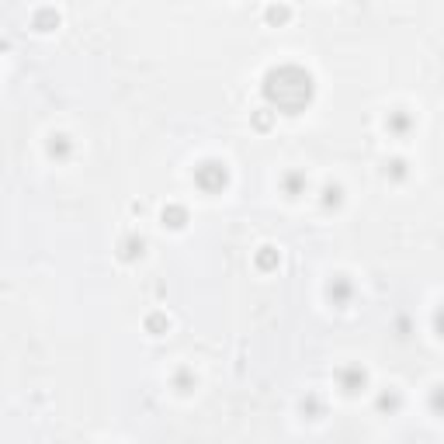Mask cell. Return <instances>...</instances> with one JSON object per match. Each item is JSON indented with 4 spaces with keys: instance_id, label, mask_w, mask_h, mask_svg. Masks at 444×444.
<instances>
[{
    "instance_id": "17",
    "label": "cell",
    "mask_w": 444,
    "mask_h": 444,
    "mask_svg": "<svg viewBox=\"0 0 444 444\" xmlns=\"http://www.w3.org/2000/svg\"><path fill=\"white\" fill-rule=\"evenodd\" d=\"M275 119H278V115H275L271 108H257V112L250 115V121H253V128H257V132H268V128L275 125Z\"/></svg>"
},
{
    "instance_id": "4",
    "label": "cell",
    "mask_w": 444,
    "mask_h": 444,
    "mask_svg": "<svg viewBox=\"0 0 444 444\" xmlns=\"http://www.w3.org/2000/svg\"><path fill=\"white\" fill-rule=\"evenodd\" d=\"M326 299H330L337 309H347L351 299H354V282H351L347 275H333V278L326 282Z\"/></svg>"
},
{
    "instance_id": "3",
    "label": "cell",
    "mask_w": 444,
    "mask_h": 444,
    "mask_svg": "<svg viewBox=\"0 0 444 444\" xmlns=\"http://www.w3.org/2000/svg\"><path fill=\"white\" fill-rule=\"evenodd\" d=\"M337 389L344 396H361L364 389H368V371H364L361 364H344L337 371Z\"/></svg>"
},
{
    "instance_id": "16",
    "label": "cell",
    "mask_w": 444,
    "mask_h": 444,
    "mask_svg": "<svg viewBox=\"0 0 444 444\" xmlns=\"http://www.w3.org/2000/svg\"><path fill=\"white\" fill-rule=\"evenodd\" d=\"M400 406H403V392H396V389H385L378 396V413H400Z\"/></svg>"
},
{
    "instance_id": "9",
    "label": "cell",
    "mask_w": 444,
    "mask_h": 444,
    "mask_svg": "<svg viewBox=\"0 0 444 444\" xmlns=\"http://www.w3.org/2000/svg\"><path fill=\"white\" fill-rule=\"evenodd\" d=\"M253 264H257V271L271 275V271H278V268H282V250H278V246H271V243H264V246L253 253Z\"/></svg>"
},
{
    "instance_id": "18",
    "label": "cell",
    "mask_w": 444,
    "mask_h": 444,
    "mask_svg": "<svg viewBox=\"0 0 444 444\" xmlns=\"http://www.w3.org/2000/svg\"><path fill=\"white\" fill-rule=\"evenodd\" d=\"M406 174H409V170H406L403 157H396V160L385 163V177H389V181H406Z\"/></svg>"
},
{
    "instance_id": "2",
    "label": "cell",
    "mask_w": 444,
    "mask_h": 444,
    "mask_svg": "<svg viewBox=\"0 0 444 444\" xmlns=\"http://www.w3.org/2000/svg\"><path fill=\"white\" fill-rule=\"evenodd\" d=\"M195 188L205 191V195H219V191H226L229 188V167L222 160H215V157H208L195 167Z\"/></svg>"
},
{
    "instance_id": "6",
    "label": "cell",
    "mask_w": 444,
    "mask_h": 444,
    "mask_svg": "<svg viewBox=\"0 0 444 444\" xmlns=\"http://www.w3.org/2000/svg\"><path fill=\"white\" fill-rule=\"evenodd\" d=\"M385 132H389L392 139H406V136L413 132V115H409L406 108H392V112L385 115Z\"/></svg>"
},
{
    "instance_id": "15",
    "label": "cell",
    "mask_w": 444,
    "mask_h": 444,
    "mask_svg": "<svg viewBox=\"0 0 444 444\" xmlns=\"http://www.w3.org/2000/svg\"><path fill=\"white\" fill-rule=\"evenodd\" d=\"M143 330H146L150 337H163V333L170 330V316H167V313H160V309H153V313L143 320Z\"/></svg>"
},
{
    "instance_id": "13",
    "label": "cell",
    "mask_w": 444,
    "mask_h": 444,
    "mask_svg": "<svg viewBox=\"0 0 444 444\" xmlns=\"http://www.w3.org/2000/svg\"><path fill=\"white\" fill-rule=\"evenodd\" d=\"M170 385H174L181 396H191V392H195V385H198V375H195L191 368H177V371H174V378H170Z\"/></svg>"
},
{
    "instance_id": "10",
    "label": "cell",
    "mask_w": 444,
    "mask_h": 444,
    "mask_svg": "<svg viewBox=\"0 0 444 444\" xmlns=\"http://www.w3.org/2000/svg\"><path fill=\"white\" fill-rule=\"evenodd\" d=\"M309 191V177L302 174V170H288L282 177V195L284 198H302Z\"/></svg>"
},
{
    "instance_id": "1",
    "label": "cell",
    "mask_w": 444,
    "mask_h": 444,
    "mask_svg": "<svg viewBox=\"0 0 444 444\" xmlns=\"http://www.w3.org/2000/svg\"><path fill=\"white\" fill-rule=\"evenodd\" d=\"M260 94L275 115H302L316 101V77L299 63H278L264 73Z\"/></svg>"
},
{
    "instance_id": "8",
    "label": "cell",
    "mask_w": 444,
    "mask_h": 444,
    "mask_svg": "<svg viewBox=\"0 0 444 444\" xmlns=\"http://www.w3.org/2000/svg\"><path fill=\"white\" fill-rule=\"evenodd\" d=\"M63 25V14L56 11V7H39L35 14H32V28L39 32V35H49V32H56Z\"/></svg>"
},
{
    "instance_id": "19",
    "label": "cell",
    "mask_w": 444,
    "mask_h": 444,
    "mask_svg": "<svg viewBox=\"0 0 444 444\" xmlns=\"http://www.w3.org/2000/svg\"><path fill=\"white\" fill-rule=\"evenodd\" d=\"M302 413H306V416H313V420H316V416H323V400L309 392V396L302 400Z\"/></svg>"
},
{
    "instance_id": "12",
    "label": "cell",
    "mask_w": 444,
    "mask_h": 444,
    "mask_svg": "<svg viewBox=\"0 0 444 444\" xmlns=\"http://www.w3.org/2000/svg\"><path fill=\"white\" fill-rule=\"evenodd\" d=\"M264 21H268V25H275V28H282V25L292 21V7H288L284 0H271V4H268V11H264Z\"/></svg>"
},
{
    "instance_id": "11",
    "label": "cell",
    "mask_w": 444,
    "mask_h": 444,
    "mask_svg": "<svg viewBox=\"0 0 444 444\" xmlns=\"http://www.w3.org/2000/svg\"><path fill=\"white\" fill-rule=\"evenodd\" d=\"M160 222H163V226H167V229H184V226L191 222V215H188V208H184V205L170 202V205H163V212H160Z\"/></svg>"
},
{
    "instance_id": "5",
    "label": "cell",
    "mask_w": 444,
    "mask_h": 444,
    "mask_svg": "<svg viewBox=\"0 0 444 444\" xmlns=\"http://www.w3.org/2000/svg\"><path fill=\"white\" fill-rule=\"evenodd\" d=\"M45 157L56 163H66L73 157V139H70L66 132H52V136L45 139Z\"/></svg>"
},
{
    "instance_id": "14",
    "label": "cell",
    "mask_w": 444,
    "mask_h": 444,
    "mask_svg": "<svg viewBox=\"0 0 444 444\" xmlns=\"http://www.w3.org/2000/svg\"><path fill=\"white\" fill-rule=\"evenodd\" d=\"M320 205H323L326 212L344 208V188H340V184H323V191H320Z\"/></svg>"
},
{
    "instance_id": "7",
    "label": "cell",
    "mask_w": 444,
    "mask_h": 444,
    "mask_svg": "<svg viewBox=\"0 0 444 444\" xmlns=\"http://www.w3.org/2000/svg\"><path fill=\"white\" fill-rule=\"evenodd\" d=\"M143 253H146V240H143L139 233H128V236L119 240V260L136 264V260H143Z\"/></svg>"
}]
</instances>
